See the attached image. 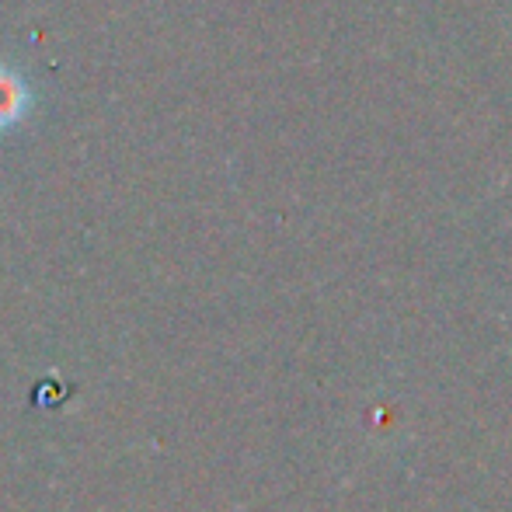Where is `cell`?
<instances>
[{
  "instance_id": "cell-1",
  "label": "cell",
  "mask_w": 512,
  "mask_h": 512,
  "mask_svg": "<svg viewBox=\"0 0 512 512\" xmlns=\"http://www.w3.org/2000/svg\"><path fill=\"white\" fill-rule=\"evenodd\" d=\"M32 105H35V91L28 84L25 70L0 60V133L18 129L32 115Z\"/></svg>"
}]
</instances>
